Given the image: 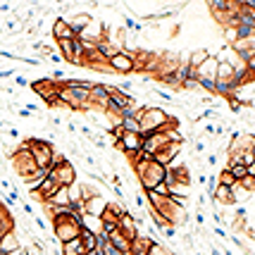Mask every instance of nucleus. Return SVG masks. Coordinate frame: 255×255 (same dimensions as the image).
<instances>
[{"label":"nucleus","mask_w":255,"mask_h":255,"mask_svg":"<svg viewBox=\"0 0 255 255\" xmlns=\"http://www.w3.org/2000/svg\"><path fill=\"white\" fill-rule=\"evenodd\" d=\"M138 127H141L138 136H141V138H145V136H150V133L165 131V129H169V127H177V117L167 115V110H162V108L145 105L143 115L138 117Z\"/></svg>","instance_id":"obj_1"},{"label":"nucleus","mask_w":255,"mask_h":255,"mask_svg":"<svg viewBox=\"0 0 255 255\" xmlns=\"http://www.w3.org/2000/svg\"><path fill=\"white\" fill-rule=\"evenodd\" d=\"M24 145L29 148V153H31L33 162L38 169H50V160H53V153H55V148L50 141H43V138H29V141H24Z\"/></svg>","instance_id":"obj_2"},{"label":"nucleus","mask_w":255,"mask_h":255,"mask_svg":"<svg viewBox=\"0 0 255 255\" xmlns=\"http://www.w3.org/2000/svg\"><path fill=\"white\" fill-rule=\"evenodd\" d=\"M12 167H14V172L19 174V179L22 181H26V179H31L33 174H36V162H33V157L31 153H29V148L26 145H19L14 153H12Z\"/></svg>","instance_id":"obj_3"},{"label":"nucleus","mask_w":255,"mask_h":255,"mask_svg":"<svg viewBox=\"0 0 255 255\" xmlns=\"http://www.w3.org/2000/svg\"><path fill=\"white\" fill-rule=\"evenodd\" d=\"M48 174L57 181V186H72V184H77V167L72 165L69 160L62 162L60 167H53Z\"/></svg>","instance_id":"obj_4"},{"label":"nucleus","mask_w":255,"mask_h":255,"mask_svg":"<svg viewBox=\"0 0 255 255\" xmlns=\"http://www.w3.org/2000/svg\"><path fill=\"white\" fill-rule=\"evenodd\" d=\"M141 143H143V138L138 136V133H131V131H124L122 133V138L115 143V148L120 150V153H127V155L131 157L136 155L138 150H141Z\"/></svg>","instance_id":"obj_5"},{"label":"nucleus","mask_w":255,"mask_h":255,"mask_svg":"<svg viewBox=\"0 0 255 255\" xmlns=\"http://www.w3.org/2000/svg\"><path fill=\"white\" fill-rule=\"evenodd\" d=\"M181 148H184V143H167L162 150H157L155 155H153V162H157L160 167H169L174 160H177V155H181Z\"/></svg>","instance_id":"obj_6"},{"label":"nucleus","mask_w":255,"mask_h":255,"mask_svg":"<svg viewBox=\"0 0 255 255\" xmlns=\"http://www.w3.org/2000/svg\"><path fill=\"white\" fill-rule=\"evenodd\" d=\"M108 69L117 72V74H131V72H133L131 55H129L127 50H120L115 57H110V60H108Z\"/></svg>","instance_id":"obj_7"},{"label":"nucleus","mask_w":255,"mask_h":255,"mask_svg":"<svg viewBox=\"0 0 255 255\" xmlns=\"http://www.w3.org/2000/svg\"><path fill=\"white\" fill-rule=\"evenodd\" d=\"M108 100H110L117 110H124V108H129V105H133V103H136V98H131V96L122 93L117 86H108Z\"/></svg>","instance_id":"obj_8"},{"label":"nucleus","mask_w":255,"mask_h":255,"mask_svg":"<svg viewBox=\"0 0 255 255\" xmlns=\"http://www.w3.org/2000/svg\"><path fill=\"white\" fill-rule=\"evenodd\" d=\"M50 33H53V38L57 41H69V38H74V33L69 29V24H67V17H57L53 26H50Z\"/></svg>","instance_id":"obj_9"},{"label":"nucleus","mask_w":255,"mask_h":255,"mask_svg":"<svg viewBox=\"0 0 255 255\" xmlns=\"http://www.w3.org/2000/svg\"><path fill=\"white\" fill-rule=\"evenodd\" d=\"M108 105V84H93L91 86V108H100L105 112Z\"/></svg>","instance_id":"obj_10"},{"label":"nucleus","mask_w":255,"mask_h":255,"mask_svg":"<svg viewBox=\"0 0 255 255\" xmlns=\"http://www.w3.org/2000/svg\"><path fill=\"white\" fill-rule=\"evenodd\" d=\"M14 251H22V246H19V236H17V232L10 229L7 234L0 236V255L14 253Z\"/></svg>","instance_id":"obj_11"},{"label":"nucleus","mask_w":255,"mask_h":255,"mask_svg":"<svg viewBox=\"0 0 255 255\" xmlns=\"http://www.w3.org/2000/svg\"><path fill=\"white\" fill-rule=\"evenodd\" d=\"M91 22H93V17H91L89 12H79V14H72V19H67V24H69V29H72L74 36H81L84 29H86Z\"/></svg>","instance_id":"obj_12"},{"label":"nucleus","mask_w":255,"mask_h":255,"mask_svg":"<svg viewBox=\"0 0 255 255\" xmlns=\"http://www.w3.org/2000/svg\"><path fill=\"white\" fill-rule=\"evenodd\" d=\"M105 205H108V200L103 198V196H93L84 203V215H91V217H100L103 210H105Z\"/></svg>","instance_id":"obj_13"},{"label":"nucleus","mask_w":255,"mask_h":255,"mask_svg":"<svg viewBox=\"0 0 255 255\" xmlns=\"http://www.w3.org/2000/svg\"><path fill=\"white\" fill-rule=\"evenodd\" d=\"M96 53L100 55V60H105V62H108L110 57H115L117 53H120V45H115L110 38L105 36L103 41H98V43H96Z\"/></svg>","instance_id":"obj_14"},{"label":"nucleus","mask_w":255,"mask_h":255,"mask_svg":"<svg viewBox=\"0 0 255 255\" xmlns=\"http://www.w3.org/2000/svg\"><path fill=\"white\" fill-rule=\"evenodd\" d=\"M45 205H50V208H67V205H69V189H67V186H60Z\"/></svg>","instance_id":"obj_15"},{"label":"nucleus","mask_w":255,"mask_h":255,"mask_svg":"<svg viewBox=\"0 0 255 255\" xmlns=\"http://www.w3.org/2000/svg\"><path fill=\"white\" fill-rule=\"evenodd\" d=\"M79 239H81V246H84V251H86V253L98 251V234H91V232H86V229H81Z\"/></svg>","instance_id":"obj_16"},{"label":"nucleus","mask_w":255,"mask_h":255,"mask_svg":"<svg viewBox=\"0 0 255 255\" xmlns=\"http://www.w3.org/2000/svg\"><path fill=\"white\" fill-rule=\"evenodd\" d=\"M108 241H110V246L115 251H120V253H124V255L129 253V241H127L120 232H112L110 236H108Z\"/></svg>","instance_id":"obj_17"},{"label":"nucleus","mask_w":255,"mask_h":255,"mask_svg":"<svg viewBox=\"0 0 255 255\" xmlns=\"http://www.w3.org/2000/svg\"><path fill=\"white\" fill-rule=\"evenodd\" d=\"M60 253L62 255H84L86 251H84V246H81V239H72V241L62 244Z\"/></svg>","instance_id":"obj_18"},{"label":"nucleus","mask_w":255,"mask_h":255,"mask_svg":"<svg viewBox=\"0 0 255 255\" xmlns=\"http://www.w3.org/2000/svg\"><path fill=\"white\" fill-rule=\"evenodd\" d=\"M208 57H210V53L200 48V50H196V53H193L191 57H186V62H189V67H193V69H198V67L203 65L205 60H208Z\"/></svg>","instance_id":"obj_19"},{"label":"nucleus","mask_w":255,"mask_h":255,"mask_svg":"<svg viewBox=\"0 0 255 255\" xmlns=\"http://www.w3.org/2000/svg\"><path fill=\"white\" fill-rule=\"evenodd\" d=\"M224 169H227V172L234 177V181H241V179L248 174V167H244V165H227Z\"/></svg>","instance_id":"obj_20"},{"label":"nucleus","mask_w":255,"mask_h":255,"mask_svg":"<svg viewBox=\"0 0 255 255\" xmlns=\"http://www.w3.org/2000/svg\"><path fill=\"white\" fill-rule=\"evenodd\" d=\"M120 127H122L124 131H131V133H138V131H141L138 120H131V117H122V120H120Z\"/></svg>","instance_id":"obj_21"},{"label":"nucleus","mask_w":255,"mask_h":255,"mask_svg":"<svg viewBox=\"0 0 255 255\" xmlns=\"http://www.w3.org/2000/svg\"><path fill=\"white\" fill-rule=\"evenodd\" d=\"M239 184H241V189H244L246 193H251V196L255 193V174H246Z\"/></svg>","instance_id":"obj_22"},{"label":"nucleus","mask_w":255,"mask_h":255,"mask_svg":"<svg viewBox=\"0 0 255 255\" xmlns=\"http://www.w3.org/2000/svg\"><path fill=\"white\" fill-rule=\"evenodd\" d=\"M217 184H222V186H229V189H232L236 181H234V177L227 172V169H220V174H217Z\"/></svg>","instance_id":"obj_23"},{"label":"nucleus","mask_w":255,"mask_h":255,"mask_svg":"<svg viewBox=\"0 0 255 255\" xmlns=\"http://www.w3.org/2000/svg\"><path fill=\"white\" fill-rule=\"evenodd\" d=\"M160 229V234L165 236L167 241H174L177 239V227H172V224H162V227H157Z\"/></svg>","instance_id":"obj_24"},{"label":"nucleus","mask_w":255,"mask_h":255,"mask_svg":"<svg viewBox=\"0 0 255 255\" xmlns=\"http://www.w3.org/2000/svg\"><path fill=\"white\" fill-rule=\"evenodd\" d=\"M155 96L160 100H167V103H177V98L172 96V91L169 89H155Z\"/></svg>","instance_id":"obj_25"},{"label":"nucleus","mask_w":255,"mask_h":255,"mask_svg":"<svg viewBox=\"0 0 255 255\" xmlns=\"http://www.w3.org/2000/svg\"><path fill=\"white\" fill-rule=\"evenodd\" d=\"M5 26H7L10 31H19V29H22V19H17V17H7V19H5Z\"/></svg>","instance_id":"obj_26"},{"label":"nucleus","mask_w":255,"mask_h":255,"mask_svg":"<svg viewBox=\"0 0 255 255\" xmlns=\"http://www.w3.org/2000/svg\"><path fill=\"white\" fill-rule=\"evenodd\" d=\"M133 203L138 205V210H148V208H145V196H143V191H136V193H133Z\"/></svg>","instance_id":"obj_27"},{"label":"nucleus","mask_w":255,"mask_h":255,"mask_svg":"<svg viewBox=\"0 0 255 255\" xmlns=\"http://www.w3.org/2000/svg\"><path fill=\"white\" fill-rule=\"evenodd\" d=\"M79 133H81V136H86V138H93V136H96V131H93L91 127H86V124H81V127H79Z\"/></svg>","instance_id":"obj_28"},{"label":"nucleus","mask_w":255,"mask_h":255,"mask_svg":"<svg viewBox=\"0 0 255 255\" xmlns=\"http://www.w3.org/2000/svg\"><path fill=\"white\" fill-rule=\"evenodd\" d=\"M196 227H198V229L205 227V212L200 210V208H198V212H196Z\"/></svg>","instance_id":"obj_29"},{"label":"nucleus","mask_w":255,"mask_h":255,"mask_svg":"<svg viewBox=\"0 0 255 255\" xmlns=\"http://www.w3.org/2000/svg\"><path fill=\"white\" fill-rule=\"evenodd\" d=\"M22 210L26 212L29 217H33V215H36V210H33V208H31V203H22Z\"/></svg>","instance_id":"obj_30"},{"label":"nucleus","mask_w":255,"mask_h":255,"mask_svg":"<svg viewBox=\"0 0 255 255\" xmlns=\"http://www.w3.org/2000/svg\"><path fill=\"white\" fill-rule=\"evenodd\" d=\"M220 162V153H210L208 155V165H217Z\"/></svg>","instance_id":"obj_31"},{"label":"nucleus","mask_w":255,"mask_h":255,"mask_svg":"<svg viewBox=\"0 0 255 255\" xmlns=\"http://www.w3.org/2000/svg\"><path fill=\"white\" fill-rule=\"evenodd\" d=\"M14 84H19V86H29V81H26L22 74H14Z\"/></svg>","instance_id":"obj_32"},{"label":"nucleus","mask_w":255,"mask_h":255,"mask_svg":"<svg viewBox=\"0 0 255 255\" xmlns=\"http://www.w3.org/2000/svg\"><path fill=\"white\" fill-rule=\"evenodd\" d=\"M67 131H69V133H77L79 131V124H74L72 120H69V122H67Z\"/></svg>","instance_id":"obj_33"},{"label":"nucleus","mask_w":255,"mask_h":255,"mask_svg":"<svg viewBox=\"0 0 255 255\" xmlns=\"http://www.w3.org/2000/svg\"><path fill=\"white\" fill-rule=\"evenodd\" d=\"M7 136L17 141V136H19V129H14V127H7Z\"/></svg>","instance_id":"obj_34"},{"label":"nucleus","mask_w":255,"mask_h":255,"mask_svg":"<svg viewBox=\"0 0 255 255\" xmlns=\"http://www.w3.org/2000/svg\"><path fill=\"white\" fill-rule=\"evenodd\" d=\"M205 153V143L203 141H196V155H203Z\"/></svg>","instance_id":"obj_35"},{"label":"nucleus","mask_w":255,"mask_h":255,"mask_svg":"<svg viewBox=\"0 0 255 255\" xmlns=\"http://www.w3.org/2000/svg\"><path fill=\"white\" fill-rule=\"evenodd\" d=\"M203 129H205V133H208V136H215V124L205 122V127H203Z\"/></svg>","instance_id":"obj_36"},{"label":"nucleus","mask_w":255,"mask_h":255,"mask_svg":"<svg viewBox=\"0 0 255 255\" xmlns=\"http://www.w3.org/2000/svg\"><path fill=\"white\" fill-rule=\"evenodd\" d=\"M84 160H86V165L89 167H98V162H96V157L93 155H84Z\"/></svg>","instance_id":"obj_37"},{"label":"nucleus","mask_w":255,"mask_h":255,"mask_svg":"<svg viewBox=\"0 0 255 255\" xmlns=\"http://www.w3.org/2000/svg\"><path fill=\"white\" fill-rule=\"evenodd\" d=\"M208 248H210V255H222V251L217 246H208Z\"/></svg>","instance_id":"obj_38"},{"label":"nucleus","mask_w":255,"mask_h":255,"mask_svg":"<svg viewBox=\"0 0 255 255\" xmlns=\"http://www.w3.org/2000/svg\"><path fill=\"white\" fill-rule=\"evenodd\" d=\"M7 255H22V251H14V253H7Z\"/></svg>","instance_id":"obj_39"},{"label":"nucleus","mask_w":255,"mask_h":255,"mask_svg":"<svg viewBox=\"0 0 255 255\" xmlns=\"http://www.w3.org/2000/svg\"><path fill=\"white\" fill-rule=\"evenodd\" d=\"M2 127H5V122H2V120H0V129H2Z\"/></svg>","instance_id":"obj_40"}]
</instances>
